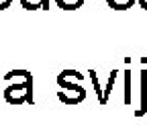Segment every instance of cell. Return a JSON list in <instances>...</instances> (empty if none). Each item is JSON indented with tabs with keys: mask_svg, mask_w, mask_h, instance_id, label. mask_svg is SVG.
Masks as SVG:
<instances>
[{
	"mask_svg": "<svg viewBox=\"0 0 147 139\" xmlns=\"http://www.w3.org/2000/svg\"><path fill=\"white\" fill-rule=\"evenodd\" d=\"M135 2L137 0H106V4L113 10H127V8H131Z\"/></svg>",
	"mask_w": 147,
	"mask_h": 139,
	"instance_id": "8",
	"label": "cell"
},
{
	"mask_svg": "<svg viewBox=\"0 0 147 139\" xmlns=\"http://www.w3.org/2000/svg\"><path fill=\"white\" fill-rule=\"evenodd\" d=\"M4 80L8 82L4 90V100L12 107L18 104H35L33 98V74L29 70H10L4 74Z\"/></svg>",
	"mask_w": 147,
	"mask_h": 139,
	"instance_id": "1",
	"label": "cell"
},
{
	"mask_svg": "<svg viewBox=\"0 0 147 139\" xmlns=\"http://www.w3.org/2000/svg\"><path fill=\"white\" fill-rule=\"evenodd\" d=\"M147 113V70H141V104L135 111V117H143Z\"/></svg>",
	"mask_w": 147,
	"mask_h": 139,
	"instance_id": "4",
	"label": "cell"
},
{
	"mask_svg": "<svg viewBox=\"0 0 147 139\" xmlns=\"http://www.w3.org/2000/svg\"><path fill=\"white\" fill-rule=\"evenodd\" d=\"M84 74L78 70H63L57 76V86L61 90H57L59 102L67 104V107H76V104L86 100V90H84Z\"/></svg>",
	"mask_w": 147,
	"mask_h": 139,
	"instance_id": "2",
	"label": "cell"
},
{
	"mask_svg": "<svg viewBox=\"0 0 147 139\" xmlns=\"http://www.w3.org/2000/svg\"><path fill=\"white\" fill-rule=\"evenodd\" d=\"M137 2L141 4V8H145V10H147V0H137Z\"/></svg>",
	"mask_w": 147,
	"mask_h": 139,
	"instance_id": "10",
	"label": "cell"
},
{
	"mask_svg": "<svg viewBox=\"0 0 147 139\" xmlns=\"http://www.w3.org/2000/svg\"><path fill=\"white\" fill-rule=\"evenodd\" d=\"M43 10H49V0H43Z\"/></svg>",
	"mask_w": 147,
	"mask_h": 139,
	"instance_id": "11",
	"label": "cell"
},
{
	"mask_svg": "<svg viewBox=\"0 0 147 139\" xmlns=\"http://www.w3.org/2000/svg\"><path fill=\"white\" fill-rule=\"evenodd\" d=\"M12 4V0H0V10H6Z\"/></svg>",
	"mask_w": 147,
	"mask_h": 139,
	"instance_id": "9",
	"label": "cell"
},
{
	"mask_svg": "<svg viewBox=\"0 0 147 139\" xmlns=\"http://www.w3.org/2000/svg\"><path fill=\"white\" fill-rule=\"evenodd\" d=\"M55 4L63 10H78L84 6V0H55Z\"/></svg>",
	"mask_w": 147,
	"mask_h": 139,
	"instance_id": "7",
	"label": "cell"
},
{
	"mask_svg": "<svg viewBox=\"0 0 147 139\" xmlns=\"http://www.w3.org/2000/svg\"><path fill=\"white\" fill-rule=\"evenodd\" d=\"M117 78H119V70L115 67V70H110L108 82H106V86H104V102H102V107H104V104H108V98H110V94H113V88H115Z\"/></svg>",
	"mask_w": 147,
	"mask_h": 139,
	"instance_id": "5",
	"label": "cell"
},
{
	"mask_svg": "<svg viewBox=\"0 0 147 139\" xmlns=\"http://www.w3.org/2000/svg\"><path fill=\"white\" fill-rule=\"evenodd\" d=\"M127 67H125V90H123V102L131 107L133 102V90H131V57L125 59Z\"/></svg>",
	"mask_w": 147,
	"mask_h": 139,
	"instance_id": "3",
	"label": "cell"
},
{
	"mask_svg": "<svg viewBox=\"0 0 147 139\" xmlns=\"http://www.w3.org/2000/svg\"><path fill=\"white\" fill-rule=\"evenodd\" d=\"M88 76H90V80H92V86H94V92H96V96H98V102L102 104V102H104V90H102V86H100V82H98L96 70H88Z\"/></svg>",
	"mask_w": 147,
	"mask_h": 139,
	"instance_id": "6",
	"label": "cell"
}]
</instances>
